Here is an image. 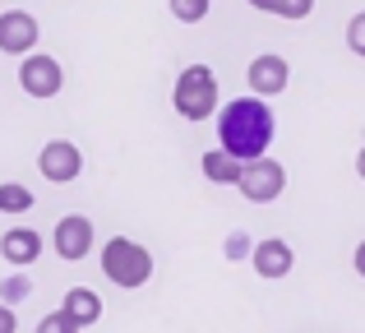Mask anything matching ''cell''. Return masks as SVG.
<instances>
[{
	"label": "cell",
	"mask_w": 365,
	"mask_h": 333,
	"mask_svg": "<svg viewBox=\"0 0 365 333\" xmlns=\"http://www.w3.org/2000/svg\"><path fill=\"white\" fill-rule=\"evenodd\" d=\"M277 116L264 98H232L222 111H217V139L222 148L236 158V163H259L268 158V144H273Z\"/></svg>",
	"instance_id": "obj_1"
},
{
	"label": "cell",
	"mask_w": 365,
	"mask_h": 333,
	"mask_svg": "<svg viewBox=\"0 0 365 333\" xmlns=\"http://www.w3.org/2000/svg\"><path fill=\"white\" fill-rule=\"evenodd\" d=\"M171 107L185 121H208L217 111V74L208 65H185L171 88Z\"/></svg>",
	"instance_id": "obj_2"
},
{
	"label": "cell",
	"mask_w": 365,
	"mask_h": 333,
	"mask_svg": "<svg viewBox=\"0 0 365 333\" xmlns=\"http://www.w3.org/2000/svg\"><path fill=\"white\" fill-rule=\"evenodd\" d=\"M102 273H107L116 287L134 292L153 278V255L143 250L139 241H130V236H111V241L102 245Z\"/></svg>",
	"instance_id": "obj_3"
},
{
	"label": "cell",
	"mask_w": 365,
	"mask_h": 333,
	"mask_svg": "<svg viewBox=\"0 0 365 333\" xmlns=\"http://www.w3.org/2000/svg\"><path fill=\"white\" fill-rule=\"evenodd\" d=\"M236 190H241L250 204H273V199H282V190H287V167L277 163V158L245 163V167H241V180H236Z\"/></svg>",
	"instance_id": "obj_4"
},
{
	"label": "cell",
	"mask_w": 365,
	"mask_h": 333,
	"mask_svg": "<svg viewBox=\"0 0 365 333\" xmlns=\"http://www.w3.org/2000/svg\"><path fill=\"white\" fill-rule=\"evenodd\" d=\"M19 88L28 93V98H37V102H46V98H56V93L65 88V70H61V61L56 56H24V65H19Z\"/></svg>",
	"instance_id": "obj_5"
},
{
	"label": "cell",
	"mask_w": 365,
	"mask_h": 333,
	"mask_svg": "<svg viewBox=\"0 0 365 333\" xmlns=\"http://www.w3.org/2000/svg\"><path fill=\"white\" fill-rule=\"evenodd\" d=\"M93 241H98V232H93V222L83 213H65L61 222H56V232H51V245H56V255H61L65 264L88 260Z\"/></svg>",
	"instance_id": "obj_6"
},
{
	"label": "cell",
	"mask_w": 365,
	"mask_h": 333,
	"mask_svg": "<svg viewBox=\"0 0 365 333\" xmlns=\"http://www.w3.org/2000/svg\"><path fill=\"white\" fill-rule=\"evenodd\" d=\"M37 171H42L51 185H70V180H79V171H83L79 144H70V139H51V144L37 153Z\"/></svg>",
	"instance_id": "obj_7"
},
{
	"label": "cell",
	"mask_w": 365,
	"mask_h": 333,
	"mask_svg": "<svg viewBox=\"0 0 365 333\" xmlns=\"http://www.w3.org/2000/svg\"><path fill=\"white\" fill-rule=\"evenodd\" d=\"M245 79H250V98H277V93H287V79H292V65L282 61V56H255L250 61V70H245Z\"/></svg>",
	"instance_id": "obj_8"
},
{
	"label": "cell",
	"mask_w": 365,
	"mask_h": 333,
	"mask_svg": "<svg viewBox=\"0 0 365 333\" xmlns=\"http://www.w3.org/2000/svg\"><path fill=\"white\" fill-rule=\"evenodd\" d=\"M37 37H42V28L28 9H5L0 14V51L5 56H33Z\"/></svg>",
	"instance_id": "obj_9"
},
{
	"label": "cell",
	"mask_w": 365,
	"mask_h": 333,
	"mask_svg": "<svg viewBox=\"0 0 365 333\" xmlns=\"http://www.w3.org/2000/svg\"><path fill=\"white\" fill-rule=\"evenodd\" d=\"M250 264H255V273L259 278H287V273L296 269V250L282 241V236H268V241H259L255 245V255H250Z\"/></svg>",
	"instance_id": "obj_10"
},
{
	"label": "cell",
	"mask_w": 365,
	"mask_h": 333,
	"mask_svg": "<svg viewBox=\"0 0 365 333\" xmlns=\"http://www.w3.org/2000/svg\"><path fill=\"white\" fill-rule=\"evenodd\" d=\"M0 255H5L14 269H28V264L42 255V236H37L33 227H9V232L0 236Z\"/></svg>",
	"instance_id": "obj_11"
},
{
	"label": "cell",
	"mask_w": 365,
	"mask_h": 333,
	"mask_svg": "<svg viewBox=\"0 0 365 333\" xmlns=\"http://www.w3.org/2000/svg\"><path fill=\"white\" fill-rule=\"evenodd\" d=\"M61 315L70 319L74 329H88V324H98V319H102V297L93 287H70V292H65Z\"/></svg>",
	"instance_id": "obj_12"
},
{
	"label": "cell",
	"mask_w": 365,
	"mask_h": 333,
	"mask_svg": "<svg viewBox=\"0 0 365 333\" xmlns=\"http://www.w3.org/2000/svg\"><path fill=\"white\" fill-rule=\"evenodd\" d=\"M199 167H204V176L213 180V185H236V180H241V167H245V163H236V158L227 153V148H208V153L199 158Z\"/></svg>",
	"instance_id": "obj_13"
},
{
	"label": "cell",
	"mask_w": 365,
	"mask_h": 333,
	"mask_svg": "<svg viewBox=\"0 0 365 333\" xmlns=\"http://www.w3.org/2000/svg\"><path fill=\"white\" fill-rule=\"evenodd\" d=\"M255 9H264V14H277V19H310L314 14V0H250Z\"/></svg>",
	"instance_id": "obj_14"
},
{
	"label": "cell",
	"mask_w": 365,
	"mask_h": 333,
	"mask_svg": "<svg viewBox=\"0 0 365 333\" xmlns=\"http://www.w3.org/2000/svg\"><path fill=\"white\" fill-rule=\"evenodd\" d=\"M33 208V190L19 185V180H5L0 185V213H28Z\"/></svg>",
	"instance_id": "obj_15"
},
{
	"label": "cell",
	"mask_w": 365,
	"mask_h": 333,
	"mask_svg": "<svg viewBox=\"0 0 365 333\" xmlns=\"http://www.w3.org/2000/svg\"><path fill=\"white\" fill-rule=\"evenodd\" d=\"M167 5H171V14H176V24H204L213 0H167Z\"/></svg>",
	"instance_id": "obj_16"
},
{
	"label": "cell",
	"mask_w": 365,
	"mask_h": 333,
	"mask_svg": "<svg viewBox=\"0 0 365 333\" xmlns=\"http://www.w3.org/2000/svg\"><path fill=\"white\" fill-rule=\"evenodd\" d=\"M347 46H351V51H356L361 61H365V9H361V14L347 24Z\"/></svg>",
	"instance_id": "obj_17"
},
{
	"label": "cell",
	"mask_w": 365,
	"mask_h": 333,
	"mask_svg": "<svg viewBox=\"0 0 365 333\" xmlns=\"http://www.w3.org/2000/svg\"><path fill=\"white\" fill-rule=\"evenodd\" d=\"M37 333H79V329H74V324H70V319H65V315H61V310H51V315H46V319H42V324H37Z\"/></svg>",
	"instance_id": "obj_18"
},
{
	"label": "cell",
	"mask_w": 365,
	"mask_h": 333,
	"mask_svg": "<svg viewBox=\"0 0 365 333\" xmlns=\"http://www.w3.org/2000/svg\"><path fill=\"white\" fill-rule=\"evenodd\" d=\"M0 333H19V324H14V310L0 301Z\"/></svg>",
	"instance_id": "obj_19"
},
{
	"label": "cell",
	"mask_w": 365,
	"mask_h": 333,
	"mask_svg": "<svg viewBox=\"0 0 365 333\" xmlns=\"http://www.w3.org/2000/svg\"><path fill=\"white\" fill-rule=\"evenodd\" d=\"M19 297H28V282H5V306H9V301H19Z\"/></svg>",
	"instance_id": "obj_20"
},
{
	"label": "cell",
	"mask_w": 365,
	"mask_h": 333,
	"mask_svg": "<svg viewBox=\"0 0 365 333\" xmlns=\"http://www.w3.org/2000/svg\"><path fill=\"white\" fill-rule=\"evenodd\" d=\"M351 264H356V273H361V278H365V241L356 245V255H351Z\"/></svg>",
	"instance_id": "obj_21"
},
{
	"label": "cell",
	"mask_w": 365,
	"mask_h": 333,
	"mask_svg": "<svg viewBox=\"0 0 365 333\" xmlns=\"http://www.w3.org/2000/svg\"><path fill=\"white\" fill-rule=\"evenodd\" d=\"M356 176L365 180V148H361V153H356Z\"/></svg>",
	"instance_id": "obj_22"
}]
</instances>
